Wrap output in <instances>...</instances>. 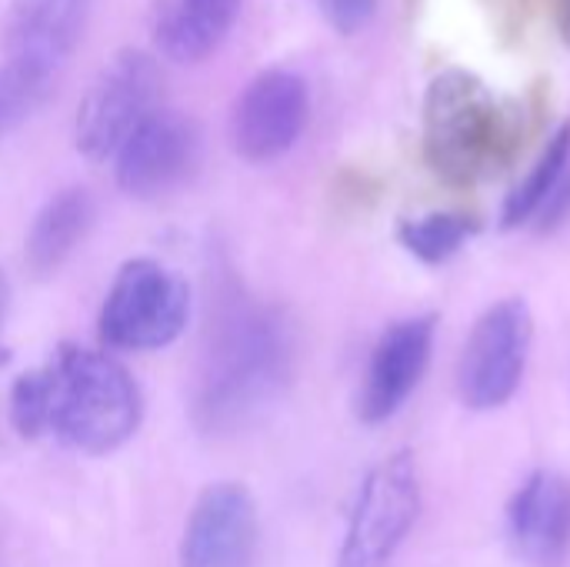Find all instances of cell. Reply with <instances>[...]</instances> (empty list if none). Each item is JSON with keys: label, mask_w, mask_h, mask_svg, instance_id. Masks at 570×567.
Masks as SVG:
<instances>
[{"label": "cell", "mask_w": 570, "mask_h": 567, "mask_svg": "<svg viewBox=\"0 0 570 567\" xmlns=\"http://www.w3.org/2000/svg\"><path fill=\"white\" fill-rule=\"evenodd\" d=\"M294 371V334L284 311L257 301L220 271L210 291L204 351L194 384V424L230 434L281 398Z\"/></svg>", "instance_id": "1"}, {"label": "cell", "mask_w": 570, "mask_h": 567, "mask_svg": "<svg viewBox=\"0 0 570 567\" xmlns=\"http://www.w3.org/2000/svg\"><path fill=\"white\" fill-rule=\"evenodd\" d=\"M524 140V110L468 70H444L424 97V157L431 170L471 187L504 170Z\"/></svg>", "instance_id": "2"}, {"label": "cell", "mask_w": 570, "mask_h": 567, "mask_svg": "<svg viewBox=\"0 0 570 567\" xmlns=\"http://www.w3.org/2000/svg\"><path fill=\"white\" fill-rule=\"evenodd\" d=\"M47 371V434L100 458L124 448L144 421V394L130 371L104 351L60 344Z\"/></svg>", "instance_id": "3"}, {"label": "cell", "mask_w": 570, "mask_h": 567, "mask_svg": "<svg viewBox=\"0 0 570 567\" xmlns=\"http://www.w3.org/2000/svg\"><path fill=\"white\" fill-rule=\"evenodd\" d=\"M187 317V281L154 257H130L100 304L97 338L110 351H160L184 334Z\"/></svg>", "instance_id": "4"}, {"label": "cell", "mask_w": 570, "mask_h": 567, "mask_svg": "<svg viewBox=\"0 0 570 567\" xmlns=\"http://www.w3.org/2000/svg\"><path fill=\"white\" fill-rule=\"evenodd\" d=\"M160 70L157 60L144 50H117L90 84L87 97L77 107L73 144L77 150L100 164L114 160L127 137L160 110Z\"/></svg>", "instance_id": "5"}, {"label": "cell", "mask_w": 570, "mask_h": 567, "mask_svg": "<svg viewBox=\"0 0 570 567\" xmlns=\"http://www.w3.org/2000/svg\"><path fill=\"white\" fill-rule=\"evenodd\" d=\"M421 515V478L411 451H397L367 471L337 567H387Z\"/></svg>", "instance_id": "6"}, {"label": "cell", "mask_w": 570, "mask_h": 567, "mask_svg": "<svg viewBox=\"0 0 570 567\" xmlns=\"http://www.w3.org/2000/svg\"><path fill=\"white\" fill-rule=\"evenodd\" d=\"M534 341V317L528 301L508 297L488 307L458 364V394L461 404L471 411H494L508 404L528 371Z\"/></svg>", "instance_id": "7"}, {"label": "cell", "mask_w": 570, "mask_h": 567, "mask_svg": "<svg viewBox=\"0 0 570 567\" xmlns=\"http://www.w3.org/2000/svg\"><path fill=\"white\" fill-rule=\"evenodd\" d=\"M200 150L204 140L197 120L160 107L117 150V187L137 201H160L197 174Z\"/></svg>", "instance_id": "8"}, {"label": "cell", "mask_w": 570, "mask_h": 567, "mask_svg": "<svg viewBox=\"0 0 570 567\" xmlns=\"http://www.w3.org/2000/svg\"><path fill=\"white\" fill-rule=\"evenodd\" d=\"M311 94L294 70H264L237 97L230 114V144L250 164L284 157L304 134Z\"/></svg>", "instance_id": "9"}, {"label": "cell", "mask_w": 570, "mask_h": 567, "mask_svg": "<svg viewBox=\"0 0 570 567\" xmlns=\"http://www.w3.org/2000/svg\"><path fill=\"white\" fill-rule=\"evenodd\" d=\"M261 545L254 495L237 481L207 485L184 525L180 567H250Z\"/></svg>", "instance_id": "10"}, {"label": "cell", "mask_w": 570, "mask_h": 567, "mask_svg": "<svg viewBox=\"0 0 570 567\" xmlns=\"http://www.w3.org/2000/svg\"><path fill=\"white\" fill-rule=\"evenodd\" d=\"M434 331H438V317L417 314V317L394 321L377 338L357 391V418L364 424L391 421L404 408V401L417 391L431 364Z\"/></svg>", "instance_id": "11"}, {"label": "cell", "mask_w": 570, "mask_h": 567, "mask_svg": "<svg viewBox=\"0 0 570 567\" xmlns=\"http://www.w3.org/2000/svg\"><path fill=\"white\" fill-rule=\"evenodd\" d=\"M508 531L531 567H564L570 555V481L534 471L508 505Z\"/></svg>", "instance_id": "12"}, {"label": "cell", "mask_w": 570, "mask_h": 567, "mask_svg": "<svg viewBox=\"0 0 570 567\" xmlns=\"http://www.w3.org/2000/svg\"><path fill=\"white\" fill-rule=\"evenodd\" d=\"M94 224V197L83 187H67L53 194L33 217L27 241H23V261L33 277H53L70 254L83 244L87 231Z\"/></svg>", "instance_id": "13"}, {"label": "cell", "mask_w": 570, "mask_h": 567, "mask_svg": "<svg viewBox=\"0 0 570 567\" xmlns=\"http://www.w3.org/2000/svg\"><path fill=\"white\" fill-rule=\"evenodd\" d=\"M240 0H164L154 40L174 63L207 60L234 30Z\"/></svg>", "instance_id": "14"}, {"label": "cell", "mask_w": 570, "mask_h": 567, "mask_svg": "<svg viewBox=\"0 0 570 567\" xmlns=\"http://www.w3.org/2000/svg\"><path fill=\"white\" fill-rule=\"evenodd\" d=\"M90 0H17L7 50L63 67Z\"/></svg>", "instance_id": "15"}, {"label": "cell", "mask_w": 570, "mask_h": 567, "mask_svg": "<svg viewBox=\"0 0 570 567\" xmlns=\"http://www.w3.org/2000/svg\"><path fill=\"white\" fill-rule=\"evenodd\" d=\"M57 74L60 67L40 57L7 50V60L0 63V140L33 117Z\"/></svg>", "instance_id": "16"}, {"label": "cell", "mask_w": 570, "mask_h": 567, "mask_svg": "<svg viewBox=\"0 0 570 567\" xmlns=\"http://www.w3.org/2000/svg\"><path fill=\"white\" fill-rule=\"evenodd\" d=\"M570 167V124H561L554 130V137L548 140V147L541 150V157L534 160V167L528 170V177L508 194L504 201V214L501 224L504 227H521L531 217L541 214V207L548 204V197L554 194V187L561 184V177Z\"/></svg>", "instance_id": "17"}, {"label": "cell", "mask_w": 570, "mask_h": 567, "mask_svg": "<svg viewBox=\"0 0 570 567\" xmlns=\"http://www.w3.org/2000/svg\"><path fill=\"white\" fill-rule=\"evenodd\" d=\"M478 231H481V221L474 214H464V211H438V214H424V217L404 221L397 227V241L421 264H444Z\"/></svg>", "instance_id": "18"}, {"label": "cell", "mask_w": 570, "mask_h": 567, "mask_svg": "<svg viewBox=\"0 0 570 567\" xmlns=\"http://www.w3.org/2000/svg\"><path fill=\"white\" fill-rule=\"evenodd\" d=\"M10 424L23 441H37L40 434H47V371H43V364L13 381Z\"/></svg>", "instance_id": "19"}, {"label": "cell", "mask_w": 570, "mask_h": 567, "mask_svg": "<svg viewBox=\"0 0 570 567\" xmlns=\"http://www.w3.org/2000/svg\"><path fill=\"white\" fill-rule=\"evenodd\" d=\"M321 10L327 17V23L341 33H357L364 30L374 13H377V0H321Z\"/></svg>", "instance_id": "20"}, {"label": "cell", "mask_w": 570, "mask_h": 567, "mask_svg": "<svg viewBox=\"0 0 570 567\" xmlns=\"http://www.w3.org/2000/svg\"><path fill=\"white\" fill-rule=\"evenodd\" d=\"M568 214H570V167H568V174L561 177V184L554 187V194L548 197V204L541 207L538 224L548 231V227H554L558 221H564Z\"/></svg>", "instance_id": "21"}, {"label": "cell", "mask_w": 570, "mask_h": 567, "mask_svg": "<svg viewBox=\"0 0 570 567\" xmlns=\"http://www.w3.org/2000/svg\"><path fill=\"white\" fill-rule=\"evenodd\" d=\"M7 311H10V281H7V274H3V267H0V331H3ZM7 361H10V351L0 344V368H3Z\"/></svg>", "instance_id": "22"}, {"label": "cell", "mask_w": 570, "mask_h": 567, "mask_svg": "<svg viewBox=\"0 0 570 567\" xmlns=\"http://www.w3.org/2000/svg\"><path fill=\"white\" fill-rule=\"evenodd\" d=\"M558 30L570 47V0H558Z\"/></svg>", "instance_id": "23"}]
</instances>
